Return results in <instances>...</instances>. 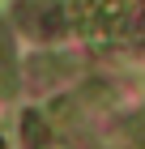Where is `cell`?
Returning a JSON list of instances; mask_svg holds the SVG:
<instances>
[{"label": "cell", "instance_id": "cell-1", "mask_svg": "<svg viewBox=\"0 0 145 149\" xmlns=\"http://www.w3.org/2000/svg\"><path fill=\"white\" fill-rule=\"evenodd\" d=\"M77 68V60L73 56H60V51H39V56H30V64H26V72H30L34 85H47V81L64 77V72Z\"/></svg>", "mask_w": 145, "mask_h": 149}, {"label": "cell", "instance_id": "cell-2", "mask_svg": "<svg viewBox=\"0 0 145 149\" xmlns=\"http://www.w3.org/2000/svg\"><path fill=\"white\" fill-rule=\"evenodd\" d=\"M43 149H68V145H43Z\"/></svg>", "mask_w": 145, "mask_h": 149}]
</instances>
